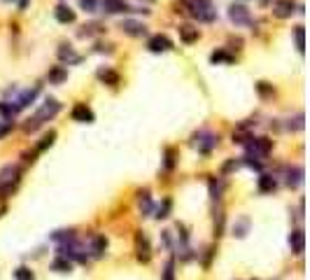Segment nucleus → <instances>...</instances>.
<instances>
[{"label":"nucleus","instance_id":"1","mask_svg":"<svg viewBox=\"0 0 310 280\" xmlns=\"http://www.w3.org/2000/svg\"><path fill=\"white\" fill-rule=\"evenodd\" d=\"M180 2L187 7V12L194 19H198L201 23H213L217 19V10L210 0H180Z\"/></svg>","mask_w":310,"mask_h":280},{"label":"nucleus","instance_id":"2","mask_svg":"<svg viewBox=\"0 0 310 280\" xmlns=\"http://www.w3.org/2000/svg\"><path fill=\"white\" fill-rule=\"evenodd\" d=\"M58 110H61V103H56L54 98H47V100H44V105H42L40 110H38V115L28 119L23 129H26V131H35V129H40V126H42L44 121H49V119H52L54 115L58 112Z\"/></svg>","mask_w":310,"mask_h":280},{"label":"nucleus","instance_id":"3","mask_svg":"<svg viewBox=\"0 0 310 280\" xmlns=\"http://www.w3.org/2000/svg\"><path fill=\"white\" fill-rule=\"evenodd\" d=\"M19 178H21V171L17 166H5L0 171V194L2 196L12 194V189L19 184Z\"/></svg>","mask_w":310,"mask_h":280},{"label":"nucleus","instance_id":"4","mask_svg":"<svg viewBox=\"0 0 310 280\" xmlns=\"http://www.w3.org/2000/svg\"><path fill=\"white\" fill-rule=\"evenodd\" d=\"M229 19H231L235 26H250V23H252L250 10H247L245 5H238V2H233V5L229 7Z\"/></svg>","mask_w":310,"mask_h":280},{"label":"nucleus","instance_id":"5","mask_svg":"<svg viewBox=\"0 0 310 280\" xmlns=\"http://www.w3.org/2000/svg\"><path fill=\"white\" fill-rule=\"evenodd\" d=\"M217 142H219V138H217L214 133H208V131L196 136V147H198L201 154H210V150L217 147Z\"/></svg>","mask_w":310,"mask_h":280},{"label":"nucleus","instance_id":"6","mask_svg":"<svg viewBox=\"0 0 310 280\" xmlns=\"http://www.w3.org/2000/svg\"><path fill=\"white\" fill-rule=\"evenodd\" d=\"M136 250H138V259H140V261H150V257H152L150 238L145 236L142 231L136 234Z\"/></svg>","mask_w":310,"mask_h":280},{"label":"nucleus","instance_id":"7","mask_svg":"<svg viewBox=\"0 0 310 280\" xmlns=\"http://www.w3.org/2000/svg\"><path fill=\"white\" fill-rule=\"evenodd\" d=\"M171 47H173V42L166 38V35H161V33H159V35H152L150 40H147V49H150V52H154V54L168 52Z\"/></svg>","mask_w":310,"mask_h":280},{"label":"nucleus","instance_id":"8","mask_svg":"<svg viewBox=\"0 0 310 280\" xmlns=\"http://www.w3.org/2000/svg\"><path fill=\"white\" fill-rule=\"evenodd\" d=\"M38 91H40L38 86H33V89H26V91H21V96L17 98V100H14V105H12V108H14V112L23 110L26 105H31L33 100H35V96H38Z\"/></svg>","mask_w":310,"mask_h":280},{"label":"nucleus","instance_id":"9","mask_svg":"<svg viewBox=\"0 0 310 280\" xmlns=\"http://www.w3.org/2000/svg\"><path fill=\"white\" fill-rule=\"evenodd\" d=\"M294 12H296V5H294L291 0H278V2L273 5V14L280 17V19H287Z\"/></svg>","mask_w":310,"mask_h":280},{"label":"nucleus","instance_id":"10","mask_svg":"<svg viewBox=\"0 0 310 280\" xmlns=\"http://www.w3.org/2000/svg\"><path fill=\"white\" fill-rule=\"evenodd\" d=\"M289 248H291L294 255H301V252H303V248H306V236H303L301 229H296V231L289 234Z\"/></svg>","mask_w":310,"mask_h":280},{"label":"nucleus","instance_id":"11","mask_svg":"<svg viewBox=\"0 0 310 280\" xmlns=\"http://www.w3.org/2000/svg\"><path fill=\"white\" fill-rule=\"evenodd\" d=\"M73 119L79 121V124H91V121H94V112L86 108L84 103H79V105L73 108Z\"/></svg>","mask_w":310,"mask_h":280},{"label":"nucleus","instance_id":"12","mask_svg":"<svg viewBox=\"0 0 310 280\" xmlns=\"http://www.w3.org/2000/svg\"><path fill=\"white\" fill-rule=\"evenodd\" d=\"M121 31L126 33V35H133V38H140V35H145V23L140 21H133V19H126V21L121 23Z\"/></svg>","mask_w":310,"mask_h":280},{"label":"nucleus","instance_id":"13","mask_svg":"<svg viewBox=\"0 0 310 280\" xmlns=\"http://www.w3.org/2000/svg\"><path fill=\"white\" fill-rule=\"evenodd\" d=\"M47 80L52 84H63L65 80H68V70H65L63 65H54V68H49V73H47Z\"/></svg>","mask_w":310,"mask_h":280},{"label":"nucleus","instance_id":"14","mask_svg":"<svg viewBox=\"0 0 310 280\" xmlns=\"http://www.w3.org/2000/svg\"><path fill=\"white\" fill-rule=\"evenodd\" d=\"M198 28H194V26H180V40L184 44H194L198 42Z\"/></svg>","mask_w":310,"mask_h":280},{"label":"nucleus","instance_id":"15","mask_svg":"<svg viewBox=\"0 0 310 280\" xmlns=\"http://www.w3.org/2000/svg\"><path fill=\"white\" fill-rule=\"evenodd\" d=\"M103 10L110 14H119V12H131V7L124 0H103Z\"/></svg>","mask_w":310,"mask_h":280},{"label":"nucleus","instance_id":"16","mask_svg":"<svg viewBox=\"0 0 310 280\" xmlns=\"http://www.w3.org/2000/svg\"><path fill=\"white\" fill-rule=\"evenodd\" d=\"M58 59H61V61H68V63H79V61H82V56L75 54V49L68 47V44H61V47H58Z\"/></svg>","mask_w":310,"mask_h":280},{"label":"nucleus","instance_id":"17","mask_svg":"<svg viewBox=\"0 0 310 280\" xmlns=\"http://www.w3.org/2000/svg\"><path fill=\"white\" fill-rule=\"evenodd\" d=\"M54 17H56V21H61V23L75 21V12L70 10V7H65V5H58V7L54 10Z\"/></svg>","mask_w":310,"mask_h":280},{"label":"nucleus","instance_id":"18","mask_svg":"<svg viewBox=\"0 0 310 280\" xmlns=\"http://www.w3.org/2000/svg\"><path fill=\"white\" fill-rule=\"evenodd\" d=\"M275 187H278V180H275L273 175H268V173H264V175L259 178V192H264V194H268V192H275Z\"/></svg>","mask_w":310,"mask_h":280},{"label":"nucleus","instance_id":"19","mask_svg":"<svg viewBox=\"0 0 310 280\" xmlns=\"http://www.w3.org/2000/svg\"><path fill=\"white\" fill-rule=\"evenodd\" d=\"M98 80L105 82V84H110V86H117L119 84V73L110 70V68H100V70H98Z\"/></svg>","mask_w":310,"mask_h":280},{"label":"nucleus","instance_id":"20","mask_svg":"<svg viewBox=\"0 0 310 280\" xmlns=\"http://www.w3.org/2000/svg\"><path fill=\"white\" fill-rule=\"evenodd\" d=\"M105 250H107V238L105 236L94 238V243H91V255H94V257H103Z\"/></svg>","mask_w":310,"mask_h":280},{"label":"nucleus","instance_id":"21","mask_svg":"<svg viewBox=\"0 0 310 280\" xmlns=\"http://www.w3.org/2000/svg\"><path fill=\"white\" fill-rule=\"evenodd\" d=\"M70 269H73V264L65 257H56L52 261V271H56V273H70Z\"/></svg>","mask_w":310,"mask_h":280},{"label":"nucleus","instance_id":"22","mask_svg":"<svg viewBox=\"0 0 310 280\" xmlns=\"http://www.w3.org/2000/svg\"><path fill=\"white\" fill-rule=\"evenodd\" d=\"M52 240L58 243V245H65V243L75 240V234L73 231H56V234H52Z\"/></svg>","mask_w":310,"mask_h":280},{"label":"nucleus","instance_id":"23","mask_svg":"<svg viewBox=\"0 0 310 280\" xmlns=\"http://www.w3.org/2000/svg\"><path fill=\"white\" fill-rule=\"evenodd\" d=\"M247 229H250V220H247V217H240V220L233 224V236L243 238L247 234Z\"/></svg>","mask_w":310,"mask_h":280},{"label":"nucleus","instance_id":"24","mask_svg":"<svg viewBox=\"0 0 310 280\" xmlns=\"http://www.w3.org/2000/svg\"><path fill=\"white\" fill-rule=\"evenodd\" d=\"M301 182H303V168H294V171H289V178H287L289 187H299Z\"/></svg>","mask_w":310,"mask_h":280},{"label":"nucleus","instance_id":"25","mask_svg":"<svg viewBox=\"0 0 310 280\" xmlns=\"http://www.w3.org/2000/svg\"><path fill=\"white\" fill-rule=\"evenodd\" d=\"M210 61H213V63H233V56L219 49V52H213V54H210Z\"/></svg>","mask_w":310,"mask_h":280},{"label":"nucleus","instance_id":"26","mask_svg":"<svg viewBox=\"0 0 310 280\" xmlns=\"http://www.w3.org/2000/svg\"><path fill=\"white\" fill-rule=\"evenodd\" d=\"M140 210H142L145 215H150V213H152V199H150V192H142V194H140Z\"/></svg>","mask_w":310,"mask_h":280},{"label":"nucleus","instance_id":"27","mask_svg":"<svg viewBox=\"0 0 310 280\" xmlns=\"http://www.w3.org/2000/svg\"><path fill=\"white\" fill-rule=\"evenodd\" d=\"M14 278H17V280H35V276H33L31 269H26V266H19V269L14 271Z\"/></svg>","mask_w":310,"mask_h":280},{"label":"nucleus","instance_id":"28","mask_svg":"<svg viewBox=\"0 0 310 280\" xmlns=\"http://www.w3.org/2000/svg\"><path fill=\"white\" fill-rule=\"evenodd\" d=\"M54 138H56V133H54V131H49V136H44V138H42V142L38 145V152H44V150H47V147H52Z\"/></svg>","mask_w":310,"mask_h":280},{"label":"nucleus","instance_id":"29","mask_svg":"<svg viewBox=\"0 0 310 280\" xmlns=\"http://www.w3.org/2000/svg\"><path fill=\"white\" fill-rule=\"evenodd\" d=\"M294 35H296V47H299V52H303V47H306V42H303V26H296Z\"/></svg>","mask_w":310,"mask_h":280},{"label":"nucleus","instance_id":"30","mask_svg":"<svg viewBox=\"0 0 310 280\" xmlns=\"http://www.w3.org/2000/svg\"><path fill=\"white\" fill-rule=\"evenodd\" d=\"M173 269H175V264H173V259L166 264V271H163V280H175V273H173Z\"/></svg>","mask_w":310,"mask_h":280},{"label":"nucleus","instance_id":"31","mask_svg":"<svg viewBox=\"0 0 310 280\" xmlns=\"http://www.w3.org/2000/svg\"><path fill=\"white\" fill-rule=\"evenodd\" d=\"M12 126H14V124H12L10 119H0V138H2L7 131H12Z\"/></svg>","mask_w":310,"mask_h":280},{"label":"nucleus","instance_id":"32","mask_svg":"<svg viewBox=\"0 0 310 280\" xmlns=\"http://www.w3.org/2000/svg\"><path fill=\"white\" fill-rule=\"evenodd\" d=\"M175 166V150H166V168Z\"/></svg>","mask_w":310,"mask_h":280},{"label":"nucleus","instance_id":"33","mask_svg":"<svg viewBox=\"0 0 310 280\" xmlns=\"http://www.w3.org/2000/svg\"><path fill=\"white\" fill-rule=\"evenodd\" d=\"M238 166H240V161L231 159V161H226V163H224V168H222V171H224V173H231V171H235Z\"/></svg>","mask_w":310,"mask_h":280},{"label":"nucleus","instance_id":"34","mask_svg":"<svg viewBox=\"0 0 310 280\" xmlns=\"http://www.w3.org/2000/svg\"><path fill=\"white\" fill-rule=\"evenodd\" d=\"M168 208H171V201H163V208H159V213H156V217H168Z\"/></svg>","mask_w":310,"mask_h":280},{"label":"nucleus","instance_id":"35","mask_svg":"<svg viewBox=\"0 0 310 280\" xmlns=\"http://www.w3.org/2000/svg\"><path fill=\"white\" fill-rule=\"evenodd\" d=\"M82 7H84L86 12H94L96 10V0H82Z\"/></svg>","mask_w":310,"mask_h":280},{"label":"nucleus","instance_id":"36","mask_svg":"<svg viewBox=\"0 0 310 280\" xmlns=\"http://www.w3.org/2000/svg\"><path fill=\"white\" fill-rule=\"evenodd\" d=\"M259 91H261L264 96H268V94H273V89H268L266 82H261V84H259Z\"/></svg>","mask_w":310,"mask_h":280},{"label":"nucleus","instance_id":"37","mask_svg":"<svg viewBox=\"0 0 310 280\" xmlns=\"http://www.w3.org/2000/svg\"><path fill=\"white\" fill-rule=\"evenodd\" d=\"M147 2H154V0H147Z\"/></svg>","mask_w":310,"mask_h":280}]
</instances>
